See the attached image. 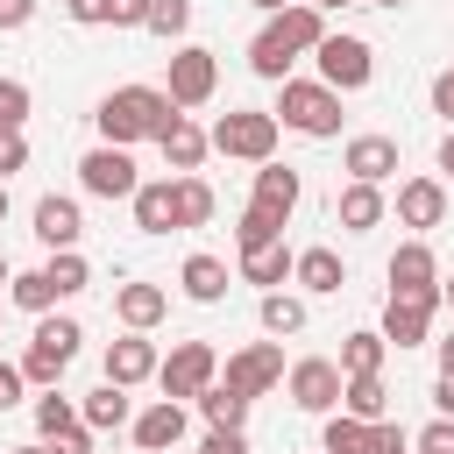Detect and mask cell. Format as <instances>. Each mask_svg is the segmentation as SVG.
Listing matches in <instances>:
<instances>
[{
	"instance_id": "cell-1",
	"label": "cell",
	"mask_w": 454,
	"mask_h": 454,
	"mask_svg": "<svg viewBox=\"0 0 454 454\" xmlns=\"http://www.w3.org/2000/svg\"><path fill=\"white\" fill-rule=\"evenodd\" d=\"M99 142H114V149H135V142H156L170 121H177V106H170V92L163 85H114L106 99H99Z\"/></svg>"
},
{
	"instance_id": "cell-2",
	"label": "cell",
	"mask_w": 454,
	"mask_h": 454,
	"mask_svg": "<svg viewBox=\"0 0 454 454\" xmlns=\"http://www.w3.org/2000/svg\"><path fill=\"white\" fill-rule=\"evenodd\" d=\"M270 114H277V128L312 135V142H333V135H340V92L319 85V78H284Z\"/></svg>"
},
{
	"instance_id": "cell-3",
	"label": "cell",
	"mask_w": 454,
	"mask_h": 454,
	"mask_svg": "<svg viewBox=\"0 0 454 454\" xmlns=\"http://www.w3.org/2000/svg\"><path fill=\"white\" fill-rule=\"evenodd\" d=\"M277 114H262V106H234V114H220L213 128H206V142L220 149V156H234V163H270L277 156Z\"/></svg>"
},
{
	"instance_id": "cell-4",
	"label": "cell",
	"mask_w": 454,
	"mask_h": 454,
	"mask_svg": "<svg viewBox=\"0 0 454 454\" xmlns=\"http://www.w3.org/2000/svg\"><path fill=\"white\" fill-rule=\"evenodd\" d=\"M163 92H170L177 114H184V106H206V99L220 92V57H213L206 43H177V50H170V78H163Z\"/></svg>"
},
{
	"instance_id": "cell-5",
	"label": "cell",
	"mask_w": 454,
	"mask_h": 454,
	"mask_svg": "<svg viewBox=\"0 0 454 454\" xmlns=\"http://www.w3.org/2000/svg\"><path fill=\"white\" fill-rule=\"evenodd\" d=\"M220 383L234 390V397H262V390H277L284 383V340H248V348H234L227 362H220Z\"/></svg>"
},
{
	"instance_id": "cell-6",
	"label": "cell",
	"mask_w": 454,
	"mask_h": 454,
	"mask_svg": "<svg viewBox=\"0 0 454 454\" xmlns=\"http://www.w3.org/2000/svg\"><path fill=\"white\" fill-rule=\"evenodd\" d=\"M312 57H319V85H333V92H362V85L376 78V50H369L362 35H333V28H326Z\"/></svg>"
},
{
	"instance_id": "cell-7",
	"label": "cell",
	"mask_w": 454,
	"mask_h": 454,
	"mask_svg": "<svg viewBox=\"0 0 454 454\" xmlns=\"http://www.w3.org/2000/svg\"><path fill=\"white\" fill-rule=\"evenodd\" d=\"M220 376V355H213V340H177L163 362H156V383H163V397H199L206 383Z\"/></svg>"
},
{
	"instance_id": "cell-8",
	"label": "cell",
	"mask_w": 454,
	"mask_h": 454,
	"mask_svg": "<svg viewBox=\"0 0 454 454\" xmlns=\"http://www.w3.org/2000/svg\"><path fill=\"white\" fill-rule=\"evenodd\" d=\"M433 312H440V284L433 291H390V305H383V340L390 348H426V333H433Z\"/></svg>"
},
{
	"instance_id": "cell-9",
	"label": "cell",
	"mask_w": 454,
	"mask_h": 454,
	"mask_svg": "<svg viewBox=\"0 0 454 454\" xmlns=\"http://www.w3.org/2000/svg\"><path fill=\"white\" fill-rule=\"evenodd\" d=\"M284 390H291V404L298 411H340V362H326V355H305V362H291L284 369Z\"/></svg>"
},
{
	"instance_id": "cell-10",
	"label": "cell",
	"mask_w": 454,
	"mask_h": 454,
	"mask_svg": "<svg viewBox=\"0 0 454 454\" xmlns=\"http://www.w3.org/2000/svg\"><path fill=\"white\" fill-rule=\"evenodd\" d=\"M78 184L92 192V199H135V156L128 149H114V142H99V149H85L78 156Z\"/></svg>"
},
{
	"instance_id": "cell-11",
	"label": "cell",
	"mask_w": 454,
	"mask_h": 454,
	"mask_svg": "<svg viewBox=\"0 0 454 454\" xmlns=\"http://www.w3.org/2000/svg\"><path fill=\"white\" fill-rule=\"evenodd\" d=\"M128 426H135V447H142V454H170V447L184 440V426H192V419H184V404H177V397H156V404H149V411H135Z\"/></svg>"
},
{
	"instance_id": "cell-12",
	"label": "cell",
	"mask_w": 454,
	"mask_h": 454,
	"mask_svg": "<svg viewBox=\"0 0 454 454\" xmlns=\"http://www.w3.org/2000/svg\"><path fill=\"white\" fill-rule=\"evenodd\" d=\"M340 170H348L355 184H383V177H397V142H390V135H355V142L340 149Z\"/></svg>"
},
{
	"instance_id": "cell-13",
	"label": "cell",
	"mask_w": 454,
	"mask_h": 454,
	"mask_svg": "<svg viewBox=\"0 0 454 454\" xmlns=\"http://www.w3.org/2000/svg\"><path fill=\"white\" fill-rule=\"evenodd\" d=\"M440 220H447V184H440V177H404V184H397V227H419V234H426V227H440Z\"/></svg>"
},
{
	"instance_id": "cell-14",
	"label": "cell",
	"mask_w": 454,
	"mask_h": 454,
	"mask_svg": "<svg viewBox=\"0 0 454 454\" xmlns=\"http://www.w3.org/2000/svg\"><path fill=\"white\" fill-rule=\"evenodd\" d=\"M156 340L149 333H121L114 348H106V383H121V390H135V383H149L156 376Z\"/></svg>"
},
{
	"instance_id": "cell-15",
	"label": "cell",
	"mask_w": 454,
	"mask_h": 454,
	"mask_svg": "<svg viewBox=\"0 0 454 454\" xmlns=\"http://www.w3.org/2000/svg\"><path fill=\"white\" fill-rule=\"evenodd\" d=\"M128 206H135V227L142 234H170L177 227V177H142Z\"/></svg>"
},
{
	"instance_id": "cell-16",
	"label": "cell",
	"mask_w": 454,
	"mask_h": 454,
	"mask_svg": "<svg viewBox=\"0 0 454 454\" xmlns=\"http://www.w3.org/2000/svg\"><path fill=\"white\" fill-rule=\"evenodd\" d=\"M163 312H170V291H163V284H142V277H135V284L114 291V319H121L128 333H149Z\"/></svg>"
},
{
	"instance_id": "cell-17",
	"label": "cell",
	"mask_w": 454,
	"mask_h": 454,
	"mask_svg": "<svg viewBox=\"0 0 454 454\" xmlns=\"http://www.w3.org/2000/svg\"><path fill=\"white\" fill-rule=\"evenodd\" d=\"M156 149H163L170 177H184V170H199V163H206V149H213V142H206V128H199L192 114H177V121H170V128L156 135Z\"/></svg>"
},
{
	"instance_id": "cell-18",
	"label": "cell",
	"mask_w": 454,
	"mask_h": 454,
	"mask_svg": "<svg viewBox=\"0 0 454 454\" xmlns=\"http://www.w3.org/2000/svg\"><path fill=\"white\" fill-rule=\"evenodd\" d=\"M78 234H85V213H78V199H35V241L43 248H78Z\"/></svg>"
},
{
	"instance_id": "cell-19",
	"label": "cell",
	"mask_w": 454,
	"mask_h": 454,
	"mask_svg": "<svg viewBox=\"0 0 454 454\" xmlns=\"http://www.w3.org/2000/svg\"><path fill=\"white\" fill-rule=\"evenodd\" d=\"M333 213H340V227L348 234H369V227H383V213H390V199H383V184H340V199H333Z\"/></svg>"
},
{
	"instance_id": "cell-20",
	"label": "cell",
	"mask_w": 454,
	"mask_h": 454,
	"mask_svg": "<svg viewBox=\"0 0 454 454\" xmlns=\"http://www.w3.org/2000/svg\"><path fill=\"white\" fill-rule=\"evenodd\" d=\"M291 284H305L312 298H333V291L348 284V262H340L333 248H298V255H291Z\"/></svg>"
},
{
	"instance_id": "cell-21",
	"label": "cell",
	"mask_w": 454,
	"mask_h": 454,
	"mask_svg": "<svg viewBox=\"0 0 454 454\" xmlns=\"http://www.w3.org/2000/svg\"><path fill=\"white\" fill-rule=\"evenodd\" d=\"M433 284H440V262H433L426 234L397 241V255H390V291H433Z\"/></svg>"
},
{
	"instance_id": "cell-22",
	"label": "cell",
	"mask_w": 454,
	"mask_h": 454,
	"mask_svg": "<svg viewBox=\"0 0 454 454\" xmlns=\"http://www.w3.org/2000/svg\"><path fill=\"white\" fill-rule=\"evenodd\" d=\"M298 199H305V177H298L291 163H277V156H270V163H255V206H270V213H284V220H291V206H298Z\"/></svg>"
},
{
	"instance_id": "cell-23",
	"label": "cell",
	"mask_w": 454,
	"mask_h": 454,
	"mask_svg": "<svg viewBox=\"0 0 454 454\" xmlns=\"http://www.w3.org/2000/svg\"><path fill=\"white\" fill-rule=\"evenodd\" d=\"M291 64H298V50L277 35V21H262V35L248 43V71H255V78H270V85H284V78H291Z\"/></svg>"
},
{
	"instance_id": "cell-24",
	"label": "cell",
	"mask_w": 454,
	"mask_h": 454,
	"mask_svg": "<svg viewBox=\"0 0 454 454\" xmlns=\"http://www.w3.org/2000/svg\"><path fill=\"white\" fill-rule=\"evenodd\" d=\"M177 284H184L192 305H220V298H227V262H220V255H184Z\"/></svg>"
},
{
	"instance_id": "cell-25",
	"label": "cell",
	"mask_w": 454,
	"mask_h": 454,
	"mask_svg": "<svg viewBox=\"0 0 454 454\" xmlns=\"http://www.w3.org/2000/svg\"><path fill=\"white\" fill-rule=\"evenodd\" d=\"M270 21H277V35H284V43L298 50V57H305V50H319V35H326V14H319V7H305V0L277 7Z\"/></svg>"
},
{
	"instance_id": "cell-26",
	"label": "cell",
	"mask_w": 454,
	"mask_h": 454,
	"mask_svg": "<svg viewBox=\"0 0 454 454\" xmlns=\"http://www.w3.org/2000/svg\"><path fill=\"white\" fill-rule=\"evenodd\" d=\"M241 284H262V291H277V284H291V248H284V241H262V248H241Z\"/></svg>"
},
{
	"instance_id": "cell-27",
	"label": "cell",
	"mask_w": 454,
	"mask_h": 454,
	"mask_svg": "<svg viewBox=\"0 0 454 454\" xmlns=\"http://www.w3.org/2000/svg\"><path fill=\"white\" fill-rule=\"evenodd\" d=\"M78 419H85L92 433H121V426L135 419V404H128V390H121V383H99V390L78 404Z\"/></svg>"
},
{
	"instance_id": "cell-28",
	"label": "cell",
	"mask_w": 454,
	"mask_h": 454,
	"mask_svg": "<svg viewBox=\"0 0 454 454\" xmlns=\"http://www.w3.org/2000/svg\"><path fill=\"white\" fill-rule=\"evenodd\" d=\"M255 319H262V333H270V340H284V333H305V298H291V291L277 284V291H262Z\"/></svg>"
},
{
	"instance_id": "cell-29",
	"label": "cell",
	"mask_w": 454,
	"mask_h": 454,
	"mask_svg": "<svg viewBox=\"0 0 454 454\" xmlns=\"http://www.w3.org/2000/svg\"><path fill=\"white\" fill-rule=\"evenodd\" d=\"M340 411H348V419H383V411H390L383 369H376V376H340Z\"/></svg>"
},
{
	"instance_id": "cell-30",
	"label": "cell",
	"mask_w": 454,
	"mask_h": 454,
	"mask_svg": "<svg viewBox=\"0 0 454 454\" xmlns=\"http://www.w3.org/2000/svg\"><path fill=\"white\" fill-rule=\"evenodd\" d=\"M43 277H50V291H57V298H78V291L92 284V262H85L78 248H50V262H43Z\"/></svg>"
},
{
	"instance_id": "cell-31",
	"label": "cell",
	"mask_w": 454,
	"mask_h": 454,
	"mask_svg": "<svg viewBox=\"0 0 454 454\" xmlns=\"http://www.w3.org/2000/svg\"><path fill=\"white\" fill-rule=\"evenodd\" d=\"M78 340H85V326H78L71 312H43V319H35V348H43V355L71 362V355H78Z\"/></svg>"
},
{
	"instance_id": "cell-32",
	"label": "cell",
	"mask_w": 454,
	"mask_h": 454,
	"mask_svg": "<svg viewBox=\"0 0 454 454\" xmlns=\"http://www.w3.org/2000/svg\"><path fill=\"white\" fill-rule=\"evenodd\" d=\"M383 355H390V340L362 326V333H348V340H340V376H376V369H383Z\"/></svg>"
},
{
	"instance_id": "cell-33",
	"label": "cell",
	"mask_w": 454,
	"mask_h": 454,
	"mask_svg": "<svg viewBox=\"0 0 454 454\" xmlns=\"http://www.w3.org/2000/svg\"><path fill=\"white\" fill-rule=\"evenodd\" d=\"M213 213H220V199H213V184L184 170V177H177V227H206Z\"/></svg>"
},
{
	"instance_id": "cell-34",
	"label": "cell",
	"mask_w": 454,
	"mask_h": 454,
	"mask_svg": "<svg viewBox=\"0 0 454 454\" xmlns=\"http://www.w3.org/2000/svg\"><path fill=\"white\" fill-rule=\"evenodd\" d=\"M262 241H284V213H270V206H241V220H234V248H262Z\"/></svg>"
},
{
	"instance_id": "cell-35",
	"label": "cell",
	"mask_w": 454,
	"mask_h": 454,
	"mask_svg": "<svg viewBox=\"0 0 454 454\" xmlns=\"http://www.w3.org/2000/svg\"><path fill=\"white\" fill-rule=\"evenodd\" d=\"M319 454H369V419H348V411H326V433H319Z\"/></svg>"
},
{
	"instance_id": "cell-36",
	"label": "cell",
	"mask_w": 454,
	"mask_h": 454,
	"mask_svg": "<svg viewBox=\"0 0 454 454\" xmlns=\"http://www.w3.org/2000/svg\"><path fill=\"white\" fill-rule=\"evenodd\" d=\"M199 411H206V426H241V419H248V397H234V390L213 376V383L199 390Z\"/></svg>"
},
{
	"instance_id": "cell-37",
	"label": "cell",
	"mask_w": 454,
	"mask_h": 454,
	"mask_svg": "<svg viewBox=\"0 0 454 454\" xmlns=\"http://www.w3.org/2000/svg\"><path fill=\"white\" fill-rule=\"evenodd\" d=\"M142 28H149V35H163V43H184V28H192V0H149Z\"/></svg>"
},
{
	"instance_id": "cell-38",
	"label": "cell",
	"mask_w": 454,
	"mask_h": 454,
	"mask_svg": "<svg viewBox=\"0 0 454 454\" xmlns=\"http://www.w3.org/2000/svg\"><path fill=\"white\" fill-rule=\"evenodd\" d=\"M7 298H14L21 312H35V319L57 305V291H50V277H43V270H21V277H7Z\"/></svg>"
},
{
	"instance_id": "cell-39",
	"label": "cell",
	"mask_w": 454,
	"mask_h": 454,
	"mask_svg": "<svg viewBox=\"0 0 454 454\" xmlns=\"http://www.w3.org/2000/svg\"><path fill=\"white\" fill-rule=\"evenodd\" d=\"M64 426H78V404H71L64 390H43V397H35V440H57Z\"/></svg>"
},
{
	"instance_id": "cell-40",
	"label": "cell",
	"mask_w": 454,
	"mask_h": 454,
	"mask_svg": "<svg viewBox=\"0 0 454 454\" xmlns=\"http://www.w3.org/2000/svg\"><path fill=\"white\" fill-rule=\"evenodd\" d=\"M28 106H35L28 85H21V78H0V135H21V128H28Z\"/></svg>"
},
{
	"instance_id": "cell-41",
	"label": "cell",
	"mask_w": 454,
	"mask_h": 454,
	"mask_svg": "<svg viewBox=\"0 0 454 454\" xmlns=\"http://www.w3.org/2000/svg\"><path fill=\"white\" fill-rule=\"evenodd\" d=\"M64 369H71V362H57V355H43V348L28 340V355H21V376H28L35 390H57V376H64Z\"/></svg>"
},
{
	"instance_id": "cell-42",
	"label": "cell",
	"mask_w": 454,
	"mask_h": 454,
	"mask_svg": "<svg viewBox=\"0 0 454 454\" xmlns=\"http://www.w3.org/2000/svg\"><path fill=\"white\" fill-rule=\"evenodd\" d=\"M369 454H411V433L383 411V419H369Z\"/></svg>"
},
{
	"instance_id": "cell-43",
	"label": "cell",
	"mask_w": 454,
	"mask_h": 454,
	"mask_svg": "<svg viewBox=\"0 0 454 454\" xmlns=\"http://www.w3.org/2000/svg\"><path fill=\"white\" fill-rule=\"evenodd\" d=\"M411 454H454V419L440 411L433 426H419V433H411Z\"/></svg>"
},
{
	"instance_id": "cell-44",
	"label": "cell",
	"mask_w": 454,
	"mask_h": 454,
	"mask_svg": "<svg viewBox=\"0 0 454 454\" xmlns=\"http://www.w3.org/2000/svg\"><path fill=\"white\" fill-rule=\"evenodd\" d=\"M43 447H50V454H92V426L78 419V426H64V433H57V440H43Z\"/></svg>"
},
{
	"instance_id": "cell-45",
	"label": "cell",
	"mask_w": 454,
	"mask_h": 454,
	"mask_svg": "<svg viewBox=\"0 0 454 454\" xmlns=\"http://www.w3.org/2000/svg\"><path fill=\"white\" fill-rule=\"evenodd\" d=\"M199 454H248V440H241V426H213L199 440Z\"/></svg>"
},
{
	"instance_id": "cell-46",
	"label": "cell",
	"mask_w": 454,
	"mask_h": 454,
	"mask_svg": "<svg viewBox=\"0 0 454 454\" xmlns=\"http://www.w3.org/2000/svg\"><path fill=\"white\" fill-rule=\"evenodd\" d=\"M21 163H28V135H0V184H7Z\"/></svg>"
},
{
	"instance_id": "cell-47",
	"label": "cell",
	"mask_w": 454,
	"mask_h": 454,
	"mask_svg": "<svg viewBox=\"0 0 454 454\" xmlns=\"http://www.w3.org/2000/svg\"><path fill=\"white\" fill-rule=\"evenodd\" d=\"M142 14H149V0H106V21L114 28H142Z\"/></svg>"
},
{
	"instance_id": "cell-48",
	"label": "cell",
	"mask_w": 454,
	"mask_h": 454,
	"mask_svg": "<svg viewBox=\"0 0 454 454\" xmlns=\"http://www.w3.org/2000/svg\"><path fill=\"white\" fill-rule=\"evenodd\" d=\"M433 114H440V121L454 128V64H447V71L433 78Z\"/></svg>"
},
{
	"instance_id": "cell-49",
	"label": "cell",
	"mask_w": 454,
	"mask_h": 454,
	"mask_svg": "<svg viewBox=\"0 0 454 454\" xmlns=\"http://www.w3.org/2000/svg\"><path fill=\"white\" fill-rule=\"evenodd\" d=\"M21 383H28V376H21V362H0V411H7V404H21Z\"/></svg>"
},
{
	"instance_id": "cell-50",
	"label": "cell",
	"mask_w": 454,
	"mask_h": 454,
	"mask_svg": "<svg viewBox=\"0 0 454 454\" xmlns=\"http://www.w3.org/2000/svg\"><path fill=\"white\" fill-rule=\"evenodd\" d=\"M64 14H71L78 28H99V21H106V0H64Z\"/></svg>"
},
{
	"instance_id": "cell-51",
	"label": "cell",
	"mask_w": 454,
	"mask_h": 454,
	"mask_svg": "<svg viewBox=\"0 0 454 454\" xmlns=\"http://www.w3.org/2000/svg\"><path fill=\"white\" fill-rule=\"evenodd\" d=\"M35 21V0H0V28H28Z\"/></svg>"
},
{
	"instance_id": "cell-52",
	"label": "cell",
	"mask_w": 454,
	"mask_h": 454,
	"mask_svg": "<svg viewBox=\"0 0 454 454\" xmlns=\"http://www.w3.org/2000/svg\"><path fill=\"white\" fill-rule=\"evenodd\" d=\"M433 404L454 419V369H440V383H433Z\"/></svg>"
},
{
	"instance_id": "cell-53",
	"label": "cell",
	"mask_w": 454,
	"mask_h": 454,
	"mask_svg": "<svg viewBox=\"0 0 454 454\" xmlns=\"http://www.w3.org/2000/svg\"><path fill=\"white\" fill-rule=\"evenodd\" d=\"M440 170H447V177H454V128H447V135H440Z\"/></svg>"
},
{
	"instance_id": "cell-54",
	"label": "cell",
	"mask_w": 454,
	"mask_h": 454,
	"mask_svg": "<svg viewBox=\"0 0 454 454\" xmlns=\"http://www.w3.org/2000/svg\"><path fill=\"white\" fill-rule=\"evenodd\" d=\"M433 348H440V369H454V333H447V340H433Z\"/></svg>"
},
{
	"instance_id": "cell-55",
	"label": "cell",
	"mask_w": 454,
	"mask_h": 454,
	"mask_svg": "<svg viewBox=\"0 0 454 454\" xmlns=\"http://www.w3.org/2000/svg\"><path fill=\"white\" fill-rule=\"evenodd\" d=\"M440 305H454V277H440Z\"/></svg>"
},
{
	"instance_id": "cell-56",
	"label": "cell",
	"mask_w": 454,
	"mask_h": 454,
	"mask_svg": "<svg viewBox=\"0 0 454 454\" xmlns=\"http://www.w3.org/2000/svg\"><path fill=\"white\" fill-rule=\"evenodd\" d=\"M248 7H262V14H277V7H291V0H248Z\"/></svg>"
},
{
	"instance_id": "cell-57",
	"label": "cell",
	"mask_w": 454,
	"mask_h": 454,
	"mask_svg": "<svg viewBox=\"0 0 454 454\" xmlns=\"http://www.w3.org/2000/svg\"><path fill=\"white\" fill-rule=\"evenodd\" d=\"M305 7H319V14H333V7H348V0H305Z\"/></svg>"
},
{
	"instance_id": "cell-58",
	"label": "cell",
	"mask_w": 454,
	"mask_h": 454,
	"mask_svg": "<svg viewBox=\"0 0 454 454\" xmlns=\"http://www.w3.org/2000/svg\"><path fill=\"white\" fill-rule=\"evenodd\" d=\"M14 454H50V447H43V440H28V447H14Z\"/></svg>"
},
{
	"instance_id": "cell-59",
	"label": "cell",
	"mask_w": 454,
	"mask_h": 454,
	"mask_svg": "<svg viewBox=\"0 0 454 454\" xmlns=\"http://www.w3.org/2000/svg\"><path fill=\"white\" fill-rule=\"evenodd\" d=\"M369 7H390V14H397V7H404V0H369Z\"/></svg>"
},
{
	"instance_id": "cell-60",
	"label": "cell",
	"mask_w": 454,
	"mask_h": 454,
	"mask_svg": "<svg viewBox=\"0 0 454 454\" xmlns=\"http://www.w3.org/2000/svg\"><path fill=\"white\" fill-rule=\"evenodd\" d=\"M7 277H14V270H7V255H0V284H7Z\"/></svg>"
},
{
	"instance_id": "cell-61",
	"label": "cell",
	"mask_w": 454,
	"mask_h": 454,
	"mask_svg": "<svg viewBox=\"0 0 454 454\" xmlns=\"http://www.w3.org/2000/svg\"><path fill=\"white\" fill-rule=\"evenodd\" d=\"M0 220H7V184H0Z\"/></svg>"
}]
</instances>
